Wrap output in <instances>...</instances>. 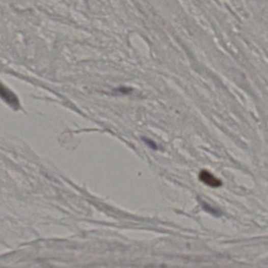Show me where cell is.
Segmentation results:
<instances>
[{
	"label": "cell",
	"mask_w": 268,
	"mask_h": 268,
	"mask_svg": "<svg viewBox=\"0 0 268 268\" xmlns=\"http://www.w3.org/2000/svg\"><path fill=\"white\" fill-rule=\"evenodd\" d=\"M199 178L201 182L211 188H218L222 185L221 181L207 170L201 171L199 174Z\"/></svg>",
	"instance_id": "1"
},
{
	"label": "cell",
	"mask_w": 268,
	"mask_h": 268,
	"mask_svg": "<svg viewBox=\"0 0 268 268\" xmlns=\"http://www.w3.org/2000/svg\"><path fill=\"white\" fill-rule=\"evenodd\" d=\"M0 97L3 99L5 100L9 104H11V106L14 107V108H17L18 106V101H17L15 95L9 90H7L1 83H0Z\"/></svg>",
	"instance_id": "2"
},
{
	"label": "cell",
	"mask_w": 268,
	"mask_h": 268,
	"mask_svg": "<svg viewBox=\"0 0 268 268\" xmlns=\"http://www.w3.org/2000/svg\"><path fill=\"white\" fill-rule=\"evenodd\" d=\"M143 140H144L145 143H146L149 147H151V148L156 149V144L153 141V140L147 138H143Z\"/></svg>",
	"instance_id": "3"
}]
</instances>
